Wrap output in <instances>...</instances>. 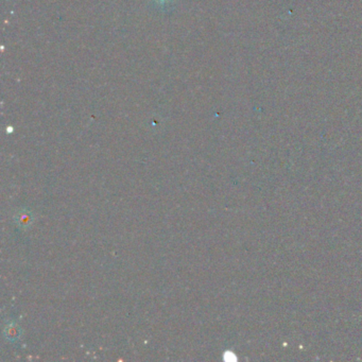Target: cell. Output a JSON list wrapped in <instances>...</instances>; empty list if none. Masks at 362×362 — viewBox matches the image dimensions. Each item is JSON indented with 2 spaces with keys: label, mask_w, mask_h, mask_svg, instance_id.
<instances>
[{
  "label": "cell",
  "mask_w": 362,
  "mask_h": 362,
  "mask_svg": "<svg viewBox=\"0 0 362 362\" xmlns=\"http://www.w3.org/2000/svg\"><path fill=\"white\" fill-rule=\"evenodd\" d=\"M160 1H165V0H160Z\"/></svg>",
  "instance_id": "6da1fadb"
}]
</instances>
